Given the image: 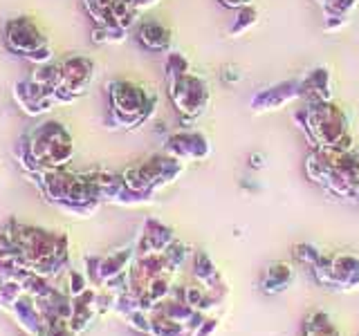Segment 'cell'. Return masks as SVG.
Returning a JSON list of instances; mask_svg holds the SVG:
<instances>
[{"label":"cell","instance_id":"1","mask_svg":"<svg viewBox=\"0 0 359 336\" xmlns=\"http://www.w3.org/2000/svg\"><path fill=\"white\" fill-rule=\"evenodd\" d=\"M74 153L70 132L59 121H45L41 126H34L20 141V164L34 173L54 171L70 162Z\"/></svg>","mask_w":359,"mask_h":336},{"label":"cell","instance_id":"2","mask_svg":"<svg viewBox=\"0 0 359 336\" xmlns=\"http://www.w3.org/2000/svg\"><path fill=\"white\" fill-rule=\"evenodd\" d=\"M3 41L5 48L27 59L29 63H50L52 61V45L48 41V36L43 34L41 25L29 16H14L5 22L3 27Z\"/></svg>","mask_w":359,"mask_h":336},{"label":"cell","instance_id":"3","mask_svg":"<svg viewBox=\"0 0 359 336\" xmlns=\"http://www.w3.org/2000/svg\"><path fill=\"white\" fill-rule=\"evenodd\" d=\"M110 106H112V123L117 126H133L151 115L153 99L140 85H133L128 81L110 83Z\"/></svg>","mask_w":359,"mask_h":336},{"label":"cell","instance_id":"4","mask_svg":"<svg viewBox=\"0 0 359 336\" xmlns=\"http://www.w3.org/2000/svg\"><path fill=\"white\" fill-rule=\"evenodd\" d=\"M59 90H56L54 97L56 104H74L93 83L95 63L86 56H67V59L59 61Z\"/></svg>","mask_w":359,"mask_h":336},{"label":"cell","instance_id":"5","mask_svg":"<svg viewBox=\"0 0 359 336\" xmlns=\"http://www.w3.org/2000/svg\"><path fill=\"white\" fill-rule=\"evenodd\" d=\"M171 99L175 101V106L182 115L198 117L207 106L209 90L205 81H200V78L187 72L182 76L171 78Z\"/></svg>","mask_w":359,"mask_h":336},{"label":"cell","instance_id":"6","mask_svg":"<svg viewBox=\"0 0 359 336\" xmlns=\"http://www.w3.org/2000/svg\"><path fill=\"white\" fill-rule=\"evenodd\" d=\"M14 99L18 108L25 112V115H43V112H48L54 104V97L48 94L41 85H36L32 81V78H25V81H20L14 85Z\"/></svg>","mask_w":359,"mask_h":336},{"label":"cell","instance_id":"7","mask_svg":"<svg viewBox=\"0 0 359 336\" xmlns=\"http://www.w3.org/2000/svg\"><path fill=\"white\" fill-rule=\"evenodd\" d=\"M137 41L144 45L146 50L151 52H164L171 45V34H168L166 27H162L160 22H142L137 27Z\"/></svg>","mask_w":359,"mask_h":336},{"label":"cell","instance_id":"8","mask_svg":"<svg viewBox=\"0 0 359 336\" xmlns=\"http://www.w3.org/2000/svg\"><path fill=\"white\" fill-rule=\"evenodd\" d=\"M256 25V11L252 5H247V7H241L238 9V16H236V22L231 25V34L236 36V34H245L247 29H252Z\"/></svg>","mask_w":359,"mask_h":336},{"label":"cell","instance_id":"9","mask_svg":"<svg viewBox=\"0 0 359 336\" xmlns=\"http://www.w3.org/2000/svg\"><path fill=\"white\" fill-rule=\"evenodd\" d=\"M224 7H233V9H241V7H247L252 5V0H220Z\"/></svg>","mask_w":359,"mask_h":336}]
</instances>
